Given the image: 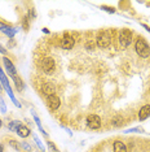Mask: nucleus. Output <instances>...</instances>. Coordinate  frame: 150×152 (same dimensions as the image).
Segmentation results:
<instances>
[{
	"mask_svg": "<svg viewBox=\"0 0 150 152\" xmlns=\"http://www.w3.org/2000/svg\"><path fill=\"white\" fill-rule=\"evenodd\" d=\"M135 51H136V53L142 58H146L150 56V46L142 38H138L135 42Z\"/></svg>",
	"mask_w": 150,
	"mask_h": 152,
	"instance_id": "1",
	"label": "nucleus"
},
{
	"mask_svg": "<svg viewBox=\"0 0 150 152\" xmlns=\"http://www.w3.org/2000/svg\"><path fill=\"white\" fill-rule=\"evenodd\" d=\"M0 82H1V85H3V87L5 88V91H6V94L9 95V98L12 99V102L14 103V105L17 107V108H21V104H19V102L16 99V96L14 94H13V91H12V88H11V86H9V82H8V78H6V75L5 73L3 72V69L1 66H0Z\"/></svg>",
	"mask_w": 150,
	"mask_h": 152,
	"instance_id": "2",
	"label": "nucleus"
},
{
	"mask_svg": "<svg viewBox=\"0 0 150 152\" xmlns=\"http://www.w3.org/2000/svg\"><path fill=\"white\" fill-rule=\"evenodd\" d=\"M119 43H120V46L123 48H127L132 44L133 42V35H132V31L128 29H122L120 31H119Z\"/></svg>",
	"mask_w": 150,
	"mask_h": 152,
	"instance_id": "3",
	"label": "nucleus"
},
{
	"mask_svg": "<svg viewBox=\"0 0 150 152\" xmlns=\"http://www.w3.org/2000/svg\"><path fill=\"white\" fill-rule=\"evenodd\" d=\"M96 44L100 48H107L111 44V35H110V33L106 31V30L98 33L97 38H96Z\"/></svg>",
	"mask_w": 150,
	"mask_h": 152,
	"instance_id": "4",
	"label": "nucleus"
},
{
	"mask_svg": "<svg viewBox=\"0 0 150 152\" xmlns=\"http://www.w3.org/2000/svg\"><path fill=\"white\" fill-rule=\"evenodd\" d=\"M39 66H40V69H42L45 74H52L54 72V68H56V63H54L53 58L44 57L43 60H40Z\"/></svg>",
	"mask_w": 150,
	"mask_h": 152,
	"instance_id": "5",
	"label": "nucleus"
},
{
	"mask_svg": "<svg viewBox=\"0 0 150 152\" xmlns=\"http://www.w3.org/2000/svg\"><path fill=\"white\" fill-rule=\"evenodd\" d=\"M87 127L91 130H98L101 127V117L98 115H89L87 117Z\"/></svg>",
	"mask_w": 150,
	"mask_h": 152,
	"instance_id": "6",
	"label": "nucleus"
},
{
	"mask_svg": "<svg viewBox=\"0 0 150 152\" xmlns=\"http://www.w3.org/2000/svg\"><path fill=\"white\" fill-rule=\"evenodd\" d=\"M75 44V39L73 37L70 35V34H63L62 39H61V47L65 48V50H71V48L74 47Z\"/></svg>",
	"mask_w": 150,
	"mask_h": 152,
	"instance_id": "7",
	"label": "nucleus"
},
{
	"mask_svg": "<svg viewBox=\"0 0 150 152\" xmlns=\"http://www.w3.org/2000/svg\"><path fill=\"white\" fill-rule=\"evenodd\" d=\"M3 63H4V68H5V72L11 75L12 78H14L17 75V70H16V66L13 65V63L9 60L8 57H3Z\"/></svg>",
	"mask_w": 150,
	"mask_h": 152,
	"instance_id": "8",
	"label": "nucleus"
},
{
	"mask_svg": "<svg viewBox=\"0 0 150 152\" xmlns=\"http://www.w3.org/2000/svg\"><path fill=\"white\" fill-rule=\"evenodd\" d=\"M47 105H48L49 109L56 110V109L60 108L61 100H60V98H58L57 95H50V96H48V98H47Z\"/></svg>",
	"mask_w": 150,
	"mask_h": 152,
	"instance_id": "9",
	"label": "nucleus"
},
{
	"mask_svg": "<svg viewBox=\"0 0 150 152\" xmlns=\"http://www.w3.org/2000/svg\"><path fill=\"white\" fill-rule=\"evenodd\" d=\"M42 92L44 95H47V98L50 95H56V86H54L52 82H45L42 86Z\"/></svg>",
	"mask_w": 150,
	"mask_h": 152,
	"instance_id": "10",
	"label": "nucleus"
},
{
	"mask_svg": "<svg viewBox=\"0 0 150 152\" xmlns=\"http://www.w3.org/2000/svg\"><path fill=\"white\" fill-rule=\"evenodd\" d=\"M149 117H150V104H145L138 110V120L145 121V120H148Z\"/></svg>",
	"mask_w": 150,
	"mask_h": 152,
	"instance_id": "11",
	"label": "nucleus"
},
{
	"mask_svg": "<svg viewBox=\"0 0 150 152\" xmlns=\"http://www.w3.org/2000/svg\"><path fill=\"white\" fill-rule=\"evenodd\" d=\"M112 152H127V146L120 140H115L112 143Z\"/></svg>",
	"mask_w": 150,
	"mask_h": 152,
	"instance_id": "12",
	"label": "nucleus"
},
{
	"mask_svg": "<svg viewBox=\"0 0 150 152\" xmlns=\"http://www.w3.org/2000/svg\"><path fill=\"white\" fill-rule=\"evenodd\" d=\"M16 133H17V135H19L21 138H27L30 134H31V131H30V129L26 125H23V124H22V125L17 129Z\"/></svg>",
	"mask_w": 150,
	"mask_h": 152,
	"instance_id": "13",
	"label": "nucleus"
},
{
	"mask_svg": "<svg viewBox=\"0 0 150 152\" xmlns=\"http://www.w3.org/2000/svg\"><path fill=\"white\" fill-rule=\"evenodd\" d=\"M31 115H32V118H34V121H35L36 126L39 127V130H40V131H42V134H43L44 137H47V135H48V134H47L45 131H44V129L42 127V122H40V118H39V117H38V115H36L35 112H34V110H31Z\"/></svg>",
	"mask_w": 150,
	"mask_h": 152,
	"instance_id": "14",
	"label": "nucleus"
},
{
	"mask_svg": "<svg viewBox=\"0 0 150 152\" xmlns=\"http://www.w3.org/2000/svg\"><path fill=\"white\" fill-rule=\"evenodd\" d=\"M13 82H14V86H16V88H17V91H23L25 90V85H23V82H22V79L18 77V75H16L14 78H13Z\"/></svg>",
	"mask_w": 150,
	"mask_h": 152,
	"instance_id": "15",
	"label": "nucleus"
},
{
	"mask_svg": "<svg viewBox=\"0 0 150 152\" xmlns=\"http://www.w3.org/2000/svg\"><path fill=\"white\" fill-rule=\"evenodd\" d=\"M22 125V122L21 121H18V120H13V121H11V122L8 124V127H9V130H12V131H17V129H18L19 126Z\"/></svg>",
	"mask_w": 150,
	"mask_h": 152,
	"instance_id": "16",
	"label": "nucleus"
},
{
	"mask_svg": "<svg viewBox=\"0 0 150 152\" xmlns=\"http://www.w3.org/2000/svg\"><path fill=\"white\" fill-rule=\"evenodd\" d=\"M111 124H112V125H114V126H118V127H119V126H122V125H123V118H122L120 116H115L114 118H112Z\"/></svg>",
	"mask_w": 150,
	"mask_h": 152,
	"instance_id": "17",
	"label": "nucleus"
},
{
	"mask_svg": "<svg viewBox=\"0 0 150 152\" xmlns=\"http://www.w3.org/2000/svg\"><path fill=\"white\" fill-rule=\"evenodd\" d=\"M47 144H48V148H49V152H60V150H58V148H57L56 147V144H54L53 143V142H48V143H47Z\"/></svg>",
	"mask_w": 150,
	"mask_h": 152,
	"instance_id": "18",
	"label": "nucleus"
},
{
	"mask_svg": "<svg viewBox=\"0 0 150 152\" xmlns=\"http://www.w3.org/2000/svg\"><path fill=\"white\" fill-rule=\"evenodd\" d=\"M101 9H102V11H104V12L111 13V15H112V13H115V12H117V11H115V8H111V7H106V5H102V7H101Z\"/></svg>",
	"mask_w": 150,
	"mask_h": 152,
	"instance_id": "19",
	"label": "nucleus"
},
{
	"mask_svg": "<svg viewBox=\"0 0 150 152\" xmlns=\"http://www.w3.org/2000/svg\"><path fill=\"white\" fill-rule=\"evenodd\" d=\"M19 146H21V148H23L25 151L27 152H31V146H30L27 142H22V143H19Z\"/></svg>",
	"mask_w": 150,
	"mask_h": 152,
	"instance_id": "20",
	"label": "nucleus"
},
{
	"mask_svg": "<svg viewBox=\"0 0 150 152\" xmlns=\"http://www.w3.org/2000/svg\"><path fill=\"white\" fill-rule=\"evenodd\" d=\"M9 144H11V147L13 148V150H16V151H19V147L21 146H18V142H16V140H9Z\"/></svg>",
	"mask_w": 150,
	"mask_h": 152,
	"instance_id": "21",
	"label": "nucleus"
},
{
	"mask_svg": "<svg viewBox=\"0 0 150 152\" xmlns=\"http://www.w3.org/2000/svg\"><path fill=\"white\" fill-rule=\"evenodd\" d=\"M127 133H144V130L142 129H140V127H132V129H128V130H125V134Z\"/></svg>",
	"mask_w": 150,
	"mask_h": 152,
	"instance_id": "22",
	"label": "nucleus"
},
{
	"mask_svg": "<svg viewBox=\"0 0 150 152\" xmlns=\"http://www.w3.org/2000/svg\"><path fill=\"white\" fill-rule=\"evenodd\" d=\"M34 140H35V142H36L38 147H39V148H40V150H42V151L44 152V146H43V144H42V142H40V139H39V138H38V137L35 135V134H34Z\"/></svg>",
	"mask_w": 150,
	"mask_h": 152,
	"instance_id": "23",
	"label": "nucleus"
},
{
	"mask_svg": "<svg viewBox=\"0 0 150 152\" xmlns=\"http://www.w3.org/2000/svg\"><path fill=\"white\" fill-rule=\"evenodd\" d=\"M0 109H1L3 113L6 112V105H5V102H4V99L3 98H0Z\"/></svg>",
	"mask_w": 150,
	"mask_h": 152,
	"instance_id": "24",
	"label": "nucleus"
},
{
	"mask_svg": "<svg viewBox=\"0 0 150 152\" xmlns=\"http://www.w3.org/2000/svg\"><path fill=\"white\" fill-rule=\"evenodd\" d=\"M29 21H30V20H29V16H26L25 18H23V22H22V25H23V29H25V30H27V29H29Z\"/></svg>",
	"mask_w": 150,
	"mask_h": 152,
	"instance_id": "25",
	"label": "nucleus"
},
{
	"mask_svg": "<svg viewBox=\"0 0 150 152\" xmlns=\"http://www.w3.org/2000/svg\"><path fill=\"white\" fill-rule=\"evenodd\" d=\"M9 29H11V26H9V25H5V23L0 22V31H1V33H4L5 30H9Z\"/></svg>",
	"mask_w": 150,
	"mask_h": 152,
	"instance_id": "26",
	"label": "nucleus"
},
{
	"mask_svg": "<svg viewBox=\"0 0 150 152\" xmlns=\"http://www.w3.org/2000/svg\"><path fill=\"white\" fill-rule=\"evenodd\" d=\"M35 17H36V12H35V9H34V8H31V9H30V13H29V18L34 20Z\"/></svg>",
	"mask_w": 150,
	"mask_h": 152,
	"instance_id": "27",
	"label": "nucleus"
},
{
	"mask_svg": "<svg viewBox=\"0 0 150 152\" xmlns=\"http://www.w3.org/2000/svg\"><path fill=\"white\" fill-rule=\"evenodd\" d=\"M0 53H3V55H6V50L4 47L1 46V44H0Z\"/></svg>",
	"mask_w": 150,
	"mask_h": 152,
	"instance_id": "28",
	"label": "nucleus"
},
{
	"mask_svg": "<svg viewBox=\"0 0 150 152\" xmlns=\"http://www.w3.org/2000/svg\"><path fill=\"white\" fill-rule=\"evenodd\" d=\"M141 26H142V27H144V29H145V30H148V33H150V27H149L148 25H145V23H142V25H141Z\"/></svg>",
	"mask_w": 150,
	"mask_h": 152,
	"instance_id": "29",
	"label": "nucleus"
},
{
	"mask_svg": "<svg viewBox=\"0 0 150 152\" xmlns=\"http://www.w3.org/2000/svg\"><path fill=\"white\" fill-rule=\"evenodd\" d=\"M43 33H45V34H49V30L47 29V27H44V29H43Z\"/></svg>",
	"mask_w": 150,
	"mask_h": 152,
	"instance_id": "30",
	"label": "nucleus"
},
{
	"mask_svg": "<svg viewBox=\"0 0 150 152\" xmlns=\"http://www.w3.org/2000/svg\"><path fill=\"white\" fill-rule=\"evenodd\" d=\"M0 152H4V146L0 143Z\"/></svg>",
	"mask_w": 150,
	"mask_h": 152,
	"instance_id": "31",
	"label": "nucleus"
},
{
	"mask_svg": "<svg viewBox=\"0 0 150 152\" xmlns=\"http://www.w3.org/2000/svg\"><path fill=\"white\" fill-rule=\"evenodd\" d=\"M0 127H1V120H0Z\"/></svg>",
	"mask_w": 150,
	"mask_h": 152,
	"instance_id": "32",
	"label": "nucleus"
},
{
	"mask_svg": "<svg viewBox=\"0 0 150 152\" xmlns=\"http://www.w3.org/2000/svg\"><path fill=\"white\" fill-rule=\"evenodd\" d=\"M149 95H150V88H149Z\"/></svg>",
	"mask_w": 150,
	"mask_h": 152,
	"instance_id": "33",
	"label": "nucleus"
}]
</instances>
